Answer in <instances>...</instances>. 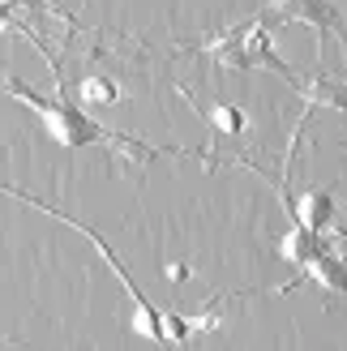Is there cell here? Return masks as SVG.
Returning a JSON list of instances; mask_svg holds the SVG:
<instances>
[{"mask_svg":"<svg viewBox=\"0 0 347 351\" xmlns=\"http://www.w3.org/2000/svg\"><path fill=\"white\" fill-rule=\"evenodd\" d=\"M0 95H13L17 103H26L34 116H43L47 133L56 137L64 150H77V146H120V150H129L133 159H142V154H154L150 146H137V142H129V137H120V133H112V129H103L99 120L86 116L77 103L69 99L60 73H56V99L34 95L30 86H26V82H17V77H0Z\"/></svg>","mask_w":347,"mask_h":351,"instance_id":"obj_1","label":"cell"},{"mask_svg":"<svg viewBox=\"0 0 347 351\" xmlns=\"http://www.w3.org/2000/svg\"><path fill=\"white\" fill-rule=\"evenodd\" d=\"M0 189H5L9 197H17V202H30L34 210H43V215H51V219H60V223H69V227H77V232H82L86 240H91L99 253H103V261H108V266L116 270V278L125 283V291L133 295V330H137L142 339L159 343V347H171V339H167V313H159V308H154V304L146 300V291L137 287V278L129 274V266H125V261H120V257L112 253V244H103V236L95 232V227H86V223H77V219H69L64 210H56V206H43L39 197H30V193H22V189H9V184H0Z\"/></svg>","mask_w":347,"mask_h":351,"instance_id":"obj_2","label":"cell"},{"mask_svg":"<svg viewBox=\"0 0 347 351\" xmlns=\"http://www.w3.org/2000/svg\"><path fill=\"white\" fill-rule=\"evenodd\" d=\"M198 51H206L219 69H228V73H249V69H270V73H279L287 82L291 69L283 56H274V39H270V26L266 22H245V26H232L223 34H211V43H202Z\"/></svg>","mask_w":347,"mask_h":351,"instance_id":"obj_3","label":"cell"},{"mask_svg":"<svg viewBox=\"0 0 347 351\" xmlns=\"http://www.w3.org/2000/svg\"><path fill=\"white\" fill-rule=\"evenodd\" d=\"M266 9L287 17V22H304V26H313L322 34H339L343 56H347V17H343V9L335 0H266Z\"/></svg>","mask_w":347,"mask_h":351,"instance_id":"obj_4","label":"cell"},{"mask_svg":"<svg viewBox=\"0 0 347 351\" xmlns=\"http://www.w3.org/2000/svg\"><path fill=\"white\" fill-rule=\"evenodd\" d=\"M287 215L296 223H304L309 232L326 236V227L335 223V193L331 189H304L296 202H287Z\"/></svg>","mask_w":347,"mask_h":351,"instance_id":"obj_5","label":"cell"},{"mask_svg":"<svg viewBox=\"0 0 347 351\" xmlns=\"http://www.w3.org/2000/svg\"><path fill=\"white\" fill-rule=\"evenodd\" d=\"M326 249H331V240H326L322 232H309V227L296 223V219H291V227L279 236V257H287L291 266H300V270H304L313 257H322Z\"/></svg>","mask_w":347,"mask_h":351,"instance_id":"obj_6","label":"cell"},{"mask_svg":"<svg viewBox=\"0 0 347 351\" xmlns=\"http://www.w3.org/2000/svg\"><path fill=\"white\" fill-rule=\"evenodd\" d=\"M309 278H318V283L326 287V291H335V295H347V261L335 253V249H326L322 257H313L309 261Z\"/></svg>","mask_w":347,"mask_h":351,"instance_id":"obj_7","label":"cell"},{"mask_svg":"<svg viewBox=\"0 0 347 351\" xmlns=\"http://www.w3.org/2000/svg\"><path fill=\"white\" fill-rule=\"evenodd\" d=\"M300 99L309 108H335V112H347V82H331V77H318L309 86H296Z\"/></svg>","mask_w":347,"mask_h":351,"instance_id":"obj_8","label":"cell"},{"mask_svg":"<svg viewBox=\"0 0 347 351\" xmlns=\"http://www.w3.org/2000/svg\"><path fill=\"white\" fill-rule=\"evenodd\" d=\"M77 99L86 108H112V103H120V86L112 77H103V73H86L77 82Z\"/></svg>","mask_w":347,"mask_h":351,"instance_id":"obj_9","label":"cell"},{"mask_svg":"<svg viewBox=\"0 0 347 351\" xmlns=\"http://www.w3.org/2000/svg\"><path fill=\"white\" fill-rule=\"evenodd\" d=\"M202 116L215 125V133L223 137H245L249 133V120L240 108H232V103H211V108H202Z\"/></svg>","mask_w":347,"mask_h":351,"instance_id":"obj_10","label":"cell"},{"mask_svg":"<svg viewBox=\"0 0 347 351\" xmlns=\"http://www.w3.org/2000/svg\"><path fill=\"white\" fill-rule=\"evenodd\" d=\"M167 278H171V283H184V278H189V266H184V261H171V266H167Z\"/></svg>","mask_w":347,"mask_h":351,"instance_id":"obj_11","label":"cell"},{"mask_svg":"<svg viewBox=\"0 0 347 351\" xmlns=\"http://www.w3.org/2000/svg\"><path fill=\"white\" fill-rule=\"evenodd\" d=\"M9 9H13V0H0V26L9 22Z\"/></svg>","mask_w":347,"mask_h":351,"instance_id":"obj_12","label":"cell"}]
</instances>
